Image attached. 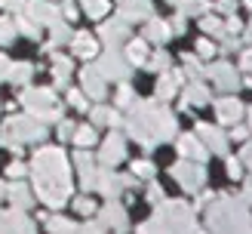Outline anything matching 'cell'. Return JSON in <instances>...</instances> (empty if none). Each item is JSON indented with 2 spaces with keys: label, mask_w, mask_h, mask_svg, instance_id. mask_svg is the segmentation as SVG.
I'll return each instance as SVG.
<instances>
[{
  "label": "cell",
  "mask_w": 252,
  "mask_h": 234,
  "mask_svg": "<svg viewBox=\"0 0 252 234\" xmlns=\"http://www.w3.org/2000/svg\"><path fill=\"white\" fill-rule=\"evenodd\" d=\"M34 188H37V194H40V201L46 206H53V209L65 206L71 182H68L65 154H62L59 148H43V151L34 157Z\"/></svg>",
  "instance_id": "6da1fadb"
},
{
  "label": "cell",
  "mask_w": 252,
  "mask_h": 234,
  "mask_svg": "<svg viewBox=\"0 0 252 234\" xmlns=\"http://www.w3.org/2000/svg\"><path fill=\"white\" fill-rule=\"evenodd\" d=\"M138 234H197L194 213L185 203H163L160 201L154 222H145L138 228Z\"/></svg>",
  "instance_id": "7a4b0ae2"
},
{
  "label": "cell",
  "mask_w": 252,
  "mask_h": 234,
  "mask_svg": "<svg viewBox=\"0 0 252 234\" xmlns=\"http://www.w3.org/2000/svg\"><path fill=\"white\" fill-rule=\"evenodd\" d=\"M22 102L28 105L34 114H40V117H59V108H53L56 96L49 93V90H31V93L22 96Z\"/></svg>",
  "instance_id": "3957f363"
},
{
  "label": "cell",
  "mask_w": 252,
  "mask_h": 234,
  "mask_svg": "<svg viewBox=\"0 0 252 234\" xmlns=\"http://www.w3.org/2000/svg\"><path fill=\"white\" fill-rule=\"evenodd\" d=\"M172 176L182 182V188L188 191H197L200 185H203V169L200 167H191V164H175L172 167Z\"/></svg>",
  "instance_id": "277c9868"
},
{
  "label": "cell",
  "mask_w": 252,
  "mask_h": 234,
  "mask_svg": "<svg viewBox=\"0 0 252 234\" xmlns=\"http://www.w3.org/2000/svg\"><path fill=\"white\" fill-rule=\"evenodd\" d=\"M102 225L114 228L117 234H120V231H126V209H123L120 203H114V201H111V203L102 209Z\"/></svg>",
  "instance_id": "5b68a950"
},
{
  "label": "cell",
  "mask_w": 252,
  "mask_h": 234,
  "mask_svg": "<svg viewBox=\"0 0 252 234\" xmlns=\"http://www.w3.org/2000/svg\"><path fill=\"white\" fill-rule=\"evenodd\" d=\"M206 74H209V77H212V80H216V83L221 86V90H237V83H240L231 65H212Z\"/></svg>",
  "instance_id": "8992f818"
},
{
  "label": "cell",
  "mask_w": 252,
  "mask_h": 234,
  "mask_svg": "<svg viewBox=\"0 0 252 234\" xmlns=\"http://www.w3.org/2000/svg\"><path fill=\"white\" fill-rule=\"evenodd\" d=\"M3 234H37L34 231V222L25 219L22 213H9L6 216V225H3Z\"/></svg>",
  "instance_id": "52a82bcc"
},
{
  "label": "cell",
  "mask_w": 252,
  "mask_h": 234,
  "mask_svg": "<svg viewBox=\"0 0 252 234\" xmlns=\"http://www.w3.org/2000/svg\"><path fill=\"white\" fill-rule=\"evenodd\" d=\"M216 111H219V120L221 123H234V120H240L243 105L237 102V99H221V102L216 105Z\"/></svg>",
  "instance_id": "ba28073f"
},
{
  "label": "cell",
  "mask_w": 252,
  "mask_h": 234,
  "mask_svg": "<svg viewBox=\"0 0 252 234\" xmlns=\"http://www.w3.org/2000/svg\"><path fill=\"white\" fill-rule=\"evenodd\" d=\"M179 151L185 154V157H194V160H206V148L200 145L194 135H182L179 139Z\"/></svg>",
  "instance_id": "9c48e42d"
},
{
  "label": "cell",
  "mask_w": 252,
  "mask_h": 234,
  "mask_svg": "<svg viewBox=\"0 0 252 234\" xmlns=\"http://www.w3.org/2000/svg\"><path fill=\"white\" fill-rule=\"evenodd\" d=\"M120 157H123V139L120 135H111L102 148V164H117Z\"/></svg>",
  "instance_id": "30bf717a"
},
{
  "label": "cell",
  "mask_w": 252,
  "mask_h": 234,
  "mask_svg": "<svg viewBox=\"0 0 252 234\" xmlns=\"http://www.w3.org/2000/svg\"><path fill=\"white\" fill-rule=\"evenodd\" d=\"M83 86H86V93H90L93 99H102V93H105V83L95 74V68H86L83 71Z\"/></svg>",
  "instance_id": "8fae6325"
},
{
  "label": "cell",
  "mask_w": 252,
  "mask_h": 234,
  "mask_svg": "<svg viewBox=\"0 0 252 234\" xmlns=\"http://www.w3.org/2000/svg\"><path fill=\"white\" fill-rule=\"evenodd\" d=\"M200 135H203V139L209 142L212 151H219V154L228 151V145H224V135H221L219 130H212V127H200Z\"/></svg>",
  "instance_id": "7c38bea8"
},
{
  "label": "cell",
  "mask_w": 252,
  "mask_h": 234,
  "mask_svg": "<svg viewBox=\"0 0 252 234\" xmlns=\"http://www.w3.org/2000/svg\"><path fill=\"white\" fill-rule=\"evenodd\" d=\"M46 228L53 231V234H77V225L68 219H62V216H49L46 219Z\"/></svg>",
  "instance_id": "4fadbf2b"
},
{
  "label": "cell",
  "mask_w": 252,
  "mask_h": 234,
  "mask_svg": "<svg viewBox=\"0 0 252 234\" xmlns=\"http://www.w3.org/2000/svg\"><path fill=\"white\" fill-rule=\"evenodd\" d=\"M98 71H102V77H123V62L117 59V56H108L105 62H102V68H98Z\"/></svg>",
  "instance_id": "5bb4252c"
},
{
  "label": "cell",
  "mask_w": 252,
  "mask_h": 234,
  "mask_svg": "<svg viewBox=\"0 0 252 234\" xmlns=\"http://www.w3.org/2000/svg\"><path fill=\"white\" fill-rule=\"evenodd\" d=\"M74 53L77 56H95V43H93V37L90 34H80V37H74Z\"/></svg>",
  "instance_id": "9a60e30c"
},
{
  "label": "cell",
  "mask_w": 252,
  "mask_h": 234,
  "mask_svg": "<svg viewBox=\"0 0 252 234\" xmlns=\"http://www.w3.org/2000/svg\"><path fill=\"white\" fill-rule=\"evenodd\" d=\"M185 99H188V102H191V105H206V90H203V86H200V83H194V86H188V93H185Z\"/></svg>",
  "instance_id": "2e32d148"
},
{
  "label": "cell",
  "mask_w": 252,
  "mask_h": 234,
  "mask_svg": "<svg viewBox=\"0 0 252 234\" xmlns=\"http://www.w3.org/2000/svg\"><path fill=\"white\" fill-rule=\"evenodd\" d=\"M9 197H12V203H16V206H28V203H31V194H28V188H25V185H12V188H9Z\"/></svg>",
  "instance_id": "e0dca14e"
},
{
  "label": "cell",
  "mask_w": 252,
  "mask_h": 234,
  "mask_svg": "<svg viewBox=\"0 0 252 234\" xmlns=\"http://www.w3.org/2000/svg\"><path fill=\"white\" fill-rule=\"evenodd\" d=\"M6 77H9V80H16V83H25V80L31 77V65H25V62H22V65H12Z\"/></svg>",
  "instance_id": "ac0fdd59"
},
{
  "label": "cell",
  "mask_w": 252,
  "mask_h": 234,
  "mask_svg": "<svg viewBox=\"0 0 252 234\" xmlns=\"http://www.w3.org/2000/svg\"><path fill=\"white\" fill-rule=\"evenodd\" d=\"M74 142H77L80 148H90V145L95 142V133H93L90 127H80L77 133H74Z\"/></svg>",
  "instance_id": "d6986e66"
},
{
  "label": "cell",
  "mask_w": 252,
  "mask_h": 234,
  "mask_svg": "<svg viewBox=\"0 0 252 234\" xmlns=\"http://www.w3.org/2000/svg\"><path fill=\"white\" fill-rule=\"evenodd\" d=\"M93 120H95V123H111V127H114V123H120L117 114H114V111H108V108H95V111H93Z\"/></svg>",
  "instance_id": "ffe728a7"
},
{
  "label": "cell",
  "mask_w": 252,
  "mask_h": 234,
  "mask_svg": "<svg viewBox=\"0 0 252 234\" xmlns=\"http://www.w3.org/2000/svg\"><path fill=\"white\" fill-rule=\"evenodd\" d=\"M166 34H169V31H166V25H163V22H151V25H148V37H151V40L160 43V40H166Z\"/></svg>",
  "instance_id": "44dd1931"
},
{
  "label": "cell",
  "mask_w": 252,
  "mask_h": 234,
  "mask_svg": "<svg viewBox=\"0 0 252 234\" xmlns=\"http://www.w3.org/2000/svg\"><path fill=\"white\" fill-rule=\"evenodd\" d=\"M129 62H135V65H142V62H145V43L142 40H132L129 43Z\"/></svg>",
  "instance_id": "7402d4cb"
},
{
  "label": "cell",
  "mask_w": 252,
  "mask_h": 234,
  "mask_svg": "<svg viewBox=\"0 0 252 234\" xmlns=\"http://www.w3.org/2000/svg\"><path fill=\"white\" fill-rule=\"evenodd\" d=\"M74 209H77L80 216H93L95 213V203L90 201V197H77V201H74Z\"/></svg>",
  "instance_id": "603a6c76"
},
{
  "label": "cell",
  "mask_w": 252,
  "mask_h": 234,
  "mask_svg": "<svg viewBox=\"0 0 252 234\" xmlns=\"http://www.w3.org/2000/svg\"><path fill=\"white\" fill-rule=\"evenodd\" d=\"M12 34H16V31H12V25H9L6 19H0V43H9Z\"/></svg>",
  "instance_id": "cb8c5ba5"
},
{
  "label": "cell",
  "mask_w": 252,
  "mask_h": 234,
  "mask_svg": "<svg viewBox=\"0 0 252 234\" xmlns=\"http://www.w3.org/2000/svg\"><path fill=\"white\" fill-rule=\"evenodd\" d=\"M148 201L151 203H160L163 201V188H160V185H154V182L148 185Z\"/></svg>",
  "instance_id": "d4e9b609"
},
{
  "label": "cell",
  "mask_w": 252,
  "mask_h": 234,
  "mask_svg": "<svg viewBox=\"0 0 252 234\" xmlns=\"http://www.w3.org/2000/svg\"><path fill=\"white\" fill-rule=\"evenodd\" d=\"M86 9H90V16H102V12H105V0H86Z\"/></svg>",
  "instance_id": "484cf974"
},
{
  "label": "cell",
  "mask_w": 252,
  "mask_h": 234,
  "mask_svg": "<svg viewBox=\"0 0 252 234\" xmlns=\"http://www.w3.org/2000/svg\"><path fill=\"white\" fill-rule=\"evenodd\" d=\"M77 234H105V225H102V222H98V225H95V222H90V225L77 228Z\"/></svg>",
  "instance_id": "4316f807"
},
{
  "label": "cell",
  "mask_w": 252,
  "mask_h": 234,
  "mask_svg": "<svg viewBox=\"0 0 252 234\" xmlns=\"http://www.w3.org/2000/svg\"><path fill=\"white\" fill-rule=\"evenodd\" d=\"M117 102L126 108V105H132V90L129 86H120V93H117Z\"/></svg>",
  "instance_id": "83f0119b"
},
{
  "label": "cell",
  "mask_w": 252,
  "mask_h": 234,
  "mask_svg": "<svg viewBox=\"0 0 252 234\" xmlns=\"http://www.w3.org/2000/svg\"><path fill=\"white\" fill-rule=\"evenodd\" d=\"M132 169L138 172V176H145V179L151 176V172H154V167H151V164H148V160H138V164H132Z\"/></svg>",
  "instance_id": "f1b7e54d"
},
{
  "label": "cell",
  "mask_w": 252,
  "mask_h": 234,
  "mask_svg": "<svg viewBox=\"0 0 252 234\" xmlns=\"http://www.w3.org/2000/svg\"><path fill=\"white\" fill-rule=\"evenodd\" d=\"M228 176L231 179H240V164H237V160H228Z\"/></svg>",
  "instance_id": "f546056e"
},
{
  "label": "cell",
  "mask_w": 252,
  "mask_h": 234,
  "mask_svg": "<svg viewBox=\"0 0 252 234\" xmlns=\"http://www.w3.org/2000/svg\"><path fill=\"white\" fill-rule=\"evenodd\" d=\"M71 105H77V108H86V102H83V96H80L77 90L71 93Z\"/></svg>",
  "instance_id": "4dcf8cb0"
},
{
  "label": "cell",
  "mask_w": 252,
  "mask_h": 234,
  "mask_svg": "<svg viewBox=\"0 0 252 234\" xmlns=\"http://www.w3.org/2000/svg\"><path fill=\"white\" fill-rule=\"evenodd\" d=\"M243 68L252 74V53H246V56H243ZM249 83H252V77H249Z\"/></svg>",
  "instance_id": "1f68e13d"
},
{
  "label": "cell",
  "mask_w": 252,
  "mask_h": 234,
  "mask_svg": "<svg viewBox=\"0 0 252 234\" xmlns=\"http://www.w3.org/2000/svg\"><path fill=\"white\" fill-rule=\"evenodd\" d=\"M197 46H200V53H203V56H209V53H212V43H209V40H200Z\"/></svg>",
  "instance_id": "d6a6232c"
},
{
  "label": "cell",
  "mask_w": 252,
  "mask_h": 234,
  "mask_svg": "<svg viewBox=\"0 0 252 234\" xmlns=\"http://www.w3.org/2000/svg\"><path fill=\"white\" fill-rule=\"evenodd\" d=\"M6 74H9V65H6V59H3V56H0V80H3V77H6Z\"/></svg>",
  "instance_id": "836d02e7"
},
{
  "label": "cell",
  "mask_w": 252,
  "mask_h": 234,
  "mask_svg": "<svg viewBox=\"0 0 252 234\" xmlns=\"http://www.w3.org/2000/svg\"><path fill=\"white\" fill-rule=\"evenodd\" d=\"M9 172H12V176H22L25 167H22V164H12V167H9Z\"/></svg>",
  "instance_id": "e575fe53"
},
{
  "label": "cell",
  "mask_w": 252,
  "mask_h": 234,
  "mask_svg": "<svg viewBox=\"0 0 252 234\" xmlns=\"http://www.w3.org/2000/svg\"><path fill=\"white\" fill-rule=\"evenodd\" d=\"M243 157H246L249 164H252V145H246V151H243Z\"/></svg>",
  "instance_id": "d590c367"
}]
</instances>
